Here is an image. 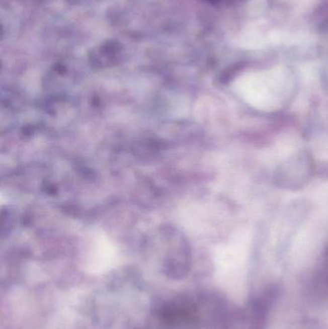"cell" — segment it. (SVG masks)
Segmentation results:
<instances>
[{
	"label": "cell",
	"mask_w": 328,
	"mask_h": 329,
	"mask_svg": "<svg viewBox=\"0 0 328 329\" xmlns=\"http://www.w3.org/2000/svg\"><path fill=\"white\" fill-rule=\"evenodd\" d=\"M202 1L209 2V3H219V2H221V1H223V0H202Z\"/></svg>",
	"instance_id": "1"
}]
</instances>
